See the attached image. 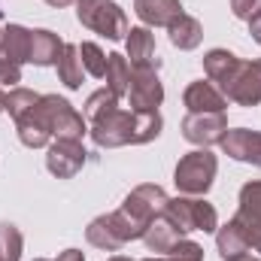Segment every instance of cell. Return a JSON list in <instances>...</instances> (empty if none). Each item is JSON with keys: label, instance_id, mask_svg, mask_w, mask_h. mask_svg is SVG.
Instances as JSON below:
<instances>
[{"label": "cell", "instance_id": "1", "mask_svg": "<svg viewBox=\"0 0 261 261\" xmlns=\"http://www.w3.org/2000/svg\"><path fill=\"white\" fill-rule=\"evenodd\" d=\"M216 173H219V158L210 149H195V152L179 158V164L173 170V182H176L179 195L203 197L213 189Z\"/></svg>", "mask_w": 261, "mask_h": 261}, {"label": "cell", "instance_id": "2", "mask_svg": "<svg viewBox=\"0 0 261 261\" xmlns=\"http://www.w3.org/2000/svg\"><path fill=\"white\" fill-rule=\"evenodd\" d=\"M164 216H167L182 234H189V231L216 234V231H219V213H216V206L206 203L203 197H189V195L170 197Z\"/></svg>", "mask_w": 261, "mask_h": 261}, {"label": "cell", "instance_id": "3", "mask_svg": "<svg viewBox=\"0 0 261 261\" xmlns=\"http://www.w3.org/2000/svg\"><path fill=\"white\" fill-rule=\"evenodd\" d=\"M79 9H76V18H79V24H85V28H91L94 34H100V37H107V40H122V37H128V15H125V9L119 6V3H113V0H94V3H76Z\"/></svg>", "mask_w": 261, "mask_h": 261}, {"label": "cell", "instance_id": "4", "mask_svg": "<svg viewBox=\"0 0 261 261\" xmlns=\"http://www.w3.org/2000/svg\"><path fill=\"white\" fill-rule=\"evenodd\" d=\"M85 240L103 252H119L125 243L130 240H140V231L130 225V219L116 210V213H107V216H97L88 228H85Z\"/></svg>", "mask_w": 261, "mask_h": 261}, {"label": "cell", "instance_id": "5", "mask_svg": "<svg viewBox=\"0 0 261 261\" xmlns=\"http://www.w3.org/2000/svg\"><path fill=\"white\" fill-rule=\"evenodd\" d=\"M225 100L240 103V107H255L261 103V61H237L234 70L216 85Z\"/></svg>", "mask_w": 261, "mask_h": 261}, {"label": "cell", "instance_id": "6", "mask_svg": "<svg viewBox=\"0 0 261 261\" xmlns=\"http://www.w3.org/2000/svg\"><path fill=\"white\" fill-rule=\"evenodd\" d=\"M167 192L161 189V186H152V182H146V186H137L128 197H125V203L119 206L125 216L130 219V225L140 231V237L146 234V228H149V222H155L158 216H164V210H167Z\"/></svg>", "mask_w": 261, "mask_h": 261}, {"label": "cell", "instance_id": "7", "mask_svg": "<svg viewBox=\"0 0 261 261\" xmlns=\"http://www.w3.org/2000/svg\"><path fill=\"white\" fill-rule=\"evenodd\" d=\"M91 140L100 149H119V146H134V134H137V113L134 110H110L107 116L94 119L88 125Z\"/></svg>", "mask_w": 261, "mask_h": 261}, {"label": "cell", "instance_id": "8", "mask_svg": "<svg viewBox=\"0 0 261 261\" xmlns=\"http://www.w3.org/2000/svg\"><path fill=\"white\" fill-rule=\"evenodd\" d=\"M158 67L161 61H149V64L130 67V88H128V103L134 113H155L164 100V85L158 79Z\"/></svg>", "mask_w": 261, "mask_h": 261}, {"label": "cell", "instance_id": "9", "mask_svg": "<svg viewBox=\"0 0 261 261\" xmlns=\"http://www.w3.org/2000/svg\"><path fill=\"white\" fill-rule=\"evenodd\" d=\"M43 107L52 125V137L55 140H82L88 134V122L67 103L58 94H43Z\"/></svg>", "mask_w": 261, "mask_h": 261}, {"label": "cell", "instance_id": "10", "mask_svg": "<svg viewBox=\"0 0 261 261\" xmlns=\"http://www.w3.org/2000/svg\"><path fill=\"white\" fill-rule=\"evenodd\" d=\"M88 161V152L82 146V140H52L49 143V155H46V167L52 176L58 179H73Z\"/></svg>", "mask_w": 261, "mask_h": 261}, {"label": "cell", "instance_id": "11", "mask_svg": "<svg viewBox=\"0 0 261 261\" xmlns=\"http://www.w3.org/2000/svg\"><path fill=\"white\" fill-rule=\"evenodd\" d=\"M228 130V116L225 113H189L182 119V137L195 143L197 149H210L222 143Z\"/></svg>", "mask_w": 261, "mask_h": 261}, {"label": "cell", "instance_id": "12", "mask_svg": "<svg viewBox=\"0 0 261 261\" xmlns=\"http://www.w3.org/2000/svg\"><path fill=\"white\" fill-rule=\"evenodd\" d=\"M222 152L234 161L243 164H255L261 167V130H249V128H228L222 137Z\"/></svg>", "mask_w": 261, "mask_h": 261}, {"label": "cell", "instance_id": "13", "mask_svg": "<svg viewBox=\"0 0 261 261\" xmlns=\"http://www.w3.org/2000/svg\"><path fill=\"white\" fill-rule=\"evenodd\" d=\"M15 128H18V140L28 146V149H43V146H49L55 137H52V125H49V116H46V107H43V97L37 100V107L34 110H28L18 122H15Z\"/></svg>", "mask_w": 261, "mask_h": 261}, {"label": "cell", "instance_id": "14", "mask_svg": "<svg viewBox=\"0 0 261 261\" xmlns=\"http://www.w3.org/2000/svg\"><path fill=\"white\" fill-rule=\"evenodd\" d=\"M182 103H186V110L189 113H225L228 110V100H225V94L206 79H197L192 82L189 88H186V94H182Z\"/></svg>", "mask_w": 261, "mask_h": 261}, {"label": "cell", "instance_id": "15", "mask_svg": "<svg viewBox=\"0 0 261 261\" xmlns=\"http://www.w3.org/2000/svg\"><path fill=\"white\" fill-rule=\"evenodd\" d=\"M134 12L146 28H167L173 18L182 15L179 0H134Z\"/></svg>", "mask_w": 261, "mask_h": 261}, {"label": "cell", "instance_id": "16", "mask_svg": "<svg viewBox=\"0 0 261 261\" xmlns=\"http://www.w3.org/2000/svg\"><path fill=\"white\" fill-rule=\"evenodd\" d=\"M64 52V43L58 34L46 31V28H37L31 31V52H28V61L37 67H55L58 58Z\"/></svg>", "mask_w": 261, "mask_h": 261}, {"label": "cell", "instance_id": "17", "mask_svg": "<svg viewBox=\"0 0 261 261\" xmlns=\"http://www.w3.org/2000/svg\"><path fill=\"white\" fill-rule=\"evenodd\" d=\"M179 240H182V231L167 216H158L155 222H149V228L143 234V243L149 246V252H161V255H167Z\"/></svg>", "mask_w": 261, "mask_h": 261}, {"label": "cell", "instance_id": "18", "mask_svg": "<svg viewBox=\"0 0 261 261\" xmlns=\"http://www.w3.org/2000/svg\"><path fill=\"white\" fill-rule=\"evenodd\" d=\"M167 34H170V43H173L179 52H192V49L200 46V40H203L200 21H197L195 15H186V12L167 24Z\"/></svg>", "mask_w": 261, "mask_h": 261}, {"label": "cell", "instance_id": "19", "mask_svg": "<svg viewBox=\"0 0 261 261\" xmlns=\"http://www.w3.org/2000/svg\"><path fill=\"white\" fill-rule=\"evenodd\" d=\"M125 43H128V58H130L128 64L130 67L155 61V34H152V28H146V24L130 28L128 37H125Z\"/></svg>", "mask_w": 261, "mask_h": 261}, {"label": "cell", "instance_id": "20", "mask_svg": "<svg viewBox=\"0 0 261 261\" xmlns=\"http://www.w3.org/2000/svg\"><path fill=\"white\" fill-rule=\"evenodd\" d=\"M58 79L64 82L67 88H82V76H85V64H82V55H79V46L64 43V52L58 58Z\"/></svg>", "mask_w": 261, "mask_h": 261}, {"label": "cell", "instance_id": "21", "mask_svg": "<svg viewBox=\"0 0 261 261\" xmlns=\"http://www.w3.org/2000/svg\"><path fill=\"white\" fill-rule=\"evenodd\" d=\"M107 88L122 100V97H128V88H130V64L125 55H119V52H113V55H107Z\"/></svg>", "mask_w": 261, "mask_h": 261}, {"label": "cell", "instance_id": "22", "mask_svg": "<svg viewBox=\"0 0 261 261\" xmlns=\"http://www.w3.org/2000/svg\"><path fill=\"white\" fill-rule=\"evenodd\" d=\"M0 49L15 61V64H28V52H31V31L21 24H6L3 28V43Z\"/></svg>", "mask_w": 261, "mask_h": 261}, {"label": "cell", "instance_id": "23", "mask_svg": "<svg viewBox=\"0 0 261 261\" xmlns=\"http://www.w3.org/2000/svg\"><path fill=\"white\" fill-rule=\"evenodd\" d=\"M240 58L234 55V52H228V49H210L206 55H203V73H206V79L213 82V85H219L231 70L237 64Z\"/></svg>", "mask_w": 261, "mask_h": 261}, {"label": "cell", "instance_id": "24", "mask_svg": "<svg viewBox=\"0 0 261 261\" xmlns=\"http://www.w3.org/2000/svg\"><path fill=\"white\" fill-rule=\"evenodd\" d=\"M231 225L237 228V234L243 237V243H246L249 252H261V216L237 210V216L231 219Z\"/></svg>", "mask_w": 261, "mask_h": 261}, {"label": "cell", "instance_id": "25", "mask_svg": "<svg viewBox=\"0 0 261 261\" xmlns=\"http://www.w3.org/2000/svg\"><path fill=\"white\" fill-rule=\"evenodd\" d=\"M40 97H43V94H37V91H31V88H18V85H15V88H9V91L3 94V110L18 122L28 110H34V107H37V100H40Z\"/></svg>", "mask_w": 261, "mask_h": 261}, {"label": "cell", "instance_id": "26", "mask_svg": "<svg viewBox=\"0 0 261 261\" xmlns=\"http://www.w3.org/2000/svg\"><path fill=\"white\" fill-rule=\"evenodd\" d=\"M21 249H24L21 231L15 225H9V222H0V255H3V261H18Z\"/></svg>", "mask_w": 261, "mask_h": 261}, {"label": "cell", "instance_id": "27", "mask_svg": "<svg viewBox=\"0 0 261 261\" xmlns=\"http://www.w3.org/2000/svg\"><path fill=\"white\" fill-rule=\"evenodd\" d=\"M116 107H119V97H116L110 88H100V91L88 94V100H85V122L91 125L94 119L107 116V113H110V110H116Z\"/></svg>", "mask_w": 261, "mask_h": 261}, {"label": "cell", "instance_id": "28", "mask_svg": "<svg viewBox=\"0 0 261 261\" xmlns=\"http://www.w3.org/2000/svg\"><path fill=\"white\" fill-rule=\"evenodd\" d=\"M164 128L158 110L155 113H137V134H134V146H143V143H152L158 140V134Z\"/></svg>", "mask_w": 261, "mask_h": 261}, {"label": "cell", "instance_id": "29", "mask_svg": "<svg viewBox=\"0 0 261 261\" xmlns=\"http://www.w3.org/2000/svg\"><path fill=\"white\" fill-rule=\"evenodd\" d=\"M79 55H82L85 73H91L94 79H103V76H107V55L100 52L97 43H82V46H79Z\"/></svg>", "mask_w": 261, "mask_h": 261}, {"label": "cell", "instance_id": "30", "mask_svg": "<svg viewBox=\"0 0 261 261\" xmlns=\"http://www.w3.org/2000/svg\"><path fill=\"white\" fill-rule=\"evenodd\" d=\"M240 210L243 213H252L261 216V179H252L240 189Z\"/></svg>", "mask_w": 261, "mask_h": 261}, {"label": "cell", "instance_id": "31", "mask_svg": "<svg viewBox=\"0 0 261 261\" xmlns=\"http://www.w3.org/2000/svg\"><path fill=\"white\" fill-rule=\"evenodd\" d=\"M167 261H203V246H197L195 240H179L170 252H167Z\"/></svg>", "mask_w": 261, "mask_h": 261}, {"label": "cell", "instance_id": "32", "mask_svg": "<svg viewBox=\"0 0 261 261\" xmlns=\"http://www.w3.org/2000/svg\"><path fill=\"white\" fill-rule=\"evenodd\" d=\"M0 82L9 85V88H15L21 82V64H15L3 49H0Z\"/></svg>", "mask_w": 261, "mask_h": 261}, {"label": "cell", "instance_id": "33", "mask_svg": "<svg viewBox=\"0 0 261 261\" xmlns=\"http://www.w3.org/2000/svg\"><path fill=\"white\" fill-rule=\"evenodd\" d=\"M231 12L240 21H252L261 12V0H231Z\"/></svg>", "mask_w": 261, "mask_h": 261}, {"label": "cell", "instance_id": "34", "mask_svg": "<svg viewBox=\"0 0 261 261\" xmlns=\"http://www.w3.org/2000/svg\"><path fill=\"white\" fill-rule=\"evenodd\" d=\"M55 261H85V255H82L79 249H64V252H58Z\"/></svg>", "mask_w": 261, "mask_h": 261}, {"label": "cell", "instance_id": "35", "mask_svg": "<svg viewBox=\"0 0 261 261\" xmlns=\"http://www.w3.org/2000/svg\"><path fill=\"white\" fill-rule=\"evenodd\" d=\"M249 34H252V40L261 46V12L252 18V21H249Z\"/></svg>", "mask_w": 261, "mask_h": 261}, {"label": "cell", "instance_id": "36", "mask_svg": "<svg viewBox=\"0 0 261 261\" xmlns=\"http://www.w3.org/2000/svg\"><path fill=\"white\" fill-rule=\"evenodd\" d=\"M49 6H58V9H64V6H70V3H76V0H46Z\"/></svg>", "mask_w": 261, "mask_h": 261}, {"label": "cell", "instance_id": "37", "mask_svg": "<svg viewBox=\"0 0 261 261\" xmlns=\"http://www.w3.org/2000/svg\"><path fill=\"white\" fill-rule=\"evenodd\" d=\"M234 261H258V258H252V255H240V258H234Z\"/></svg>", "mask_w": 261, "mask_h": 261}, {"label": "cell", "instance_id": "38", "mask_svg": "<svg viewBox=\"0 0 261 261\" xmlns=\"http://www.w3.org/2000/svg\"><path fill=\"white\" fill-rule=\"evenodd\" d=\"M110 261H134V258H125V255H113Z\"/></svg>", "mask_w": 261, "mask_h": 261}, {"label": "cell", "instance_id": "39", "mask_svg": "<svg viewBox=\"0 0 261 261\" xmlns=\"http://www.w3.org/2000/svg\"><path fill=\"white\" fill-rule=\"evenodd\" d=\"M0 113H3V91H0Z\"/></svg>", "mask_w": 261, "mask_h": 261}, {"label": "cell", "instance_id": "40", "mask_svg": "<svg viewBox=\"0 0 261 261\" xmlns=\"http://www.w3.org/2000/svg\"><path fill=\"white\" fill-rule=\"evenodd\" d=\"M143 261H167V258H143Z\"/></svg>", "mask_w": 261, "mask_h": 261}, {"label": "cell", "instance_id": "41", "mask_svg": "<svg viewBox=\"0 0 261 261\" xmlns=\"http://www.w3.org/2000/svg\"><path fill=\"white\" fill-rule=\"evenodd\" d=\"M76 3H94V0H76Z\"/></svg>", "mask_w": 261, "mask_h": 261}, {"label": "cell", "instance_id": "42", "mask_svg": "<svg viewBox=\"0 0 261 261\" xmlns=\"http://www.w3.org/2000/svg\"><path fill=\"white\" fill-rule=\"evenodd\" d=\"M0 43H3V31H0Z\"/></svg>", "mask_w": 261, "mask_h": 261}, {"label": "cell", "instance_id": "43", "mask_svg": "<svg viewBox=\"0 0 261 261\" xmlns=\"http://www.w3.org/2000/svg\"><path fill=\"white\" fill-rule=\"evenodd\" d=\"M37 261H46V258H37Z\"/></svg>", "mask_w": 261, "mask_h": 261}]
</instances>
